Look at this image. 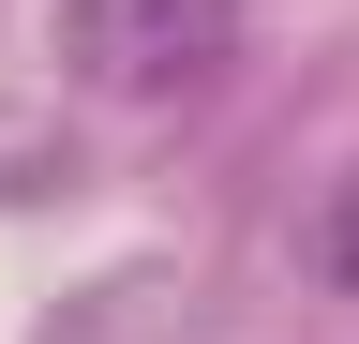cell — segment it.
I'll return each mask as SVG.
<instances>
[{
  "label": "cell",
  "instance_id": "cell-1",
  "mask_svg": "<svg viewBox=\"0 0 359 344\" xmlns=\"http://www.w3.org/2000/svg\"><path fill=\"white\" fill-rule=\"evenodd\" d=\"M240 60V0H60V75L105 105H165Z\"/></svg>",
  "mask_w": 359,
  "mask_h": 344
}]
</instances>
